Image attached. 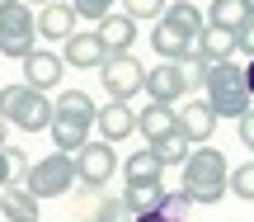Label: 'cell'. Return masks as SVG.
<instances>
[{"label": "cell", "instance_id": "6da1fadb", "mask_svg": "<svg viewBox=\"0 0 254 222\" xmlns=\"http://www.w3.org/2000/svg\"><path fill=\"white\" fill-rule=\"evenodd\" d=\"M184 194L193 199V204L212 208L226 199V175H231V161L221 147H193L189 156H184Z\"/></svg>", "mask_w": 254, "mask_h": 222}, {"label": "cell", "instance_id": "7a4b0ae2", "mask_svg": "<svg viewBox=\"0 0 254 222\" xmlns=\"http://www.w3.org/2000/svg\"><path fill=\"white\" fill-rule=\"evenodd\" d=\"M47 132H52L57 151H80L85 142H90V132H94V100L85 90H62L52 100V123H47Z\"/></svg>", "mask_w": 254, "mask_h": 222}, {"label": "cell", "instance_id": "3957f363", "mask_svg": "<svg viewBox=\"0 0 254 222\" xmlns=\"http://www.w3.org/2000/svg\"><path fill=\"white\" fill-rule=\"evenodd\" d=\"M202 85H207V104H212V113H226V118H240V113L250 109V90H245V66L231 57V62H212L207 66V76H202Z\"/></svg>", "mask_w": 254, "mask_h": 222}, {"label": "cell", "instance_id": "277c9868", "mask_svg": "<svg viewBox=\"0 0 254 222\" xmlns=\"http://www.w3.org/2000/svg\"><path fill=\"white\" fill-rule=\"evenodd\" d=\"M71 185H75V156L71 151H47L43 161H33V166L24 170V180H19V189H24L28 199H62V194H71Z\"/></svg>", "mask_w": 254, "mask_h": 222}, {"label": "cell", "instance_id": "5b68a950", "mask_svg": "<svg viewBox=\"0 0 254 222\" xmlns=\"http://www.w3.org/2000/svg\"><path fill=\"white\" fill-rule=\"evenodd\" d=\"M0 118H5L9 128H19V132H43L47 123H52V100L28 90L24 81L5 85V90H0Z\"/></svg>", "mask_w": 254, "mask_h": 222}, {"label": "cell", "instance_id": "8992f818", "mask_svg": "<svg viewBox=\"0 0 254 222\" xmlns=\"http://www.w3.org/2000/svg\"><path fill=\"white\" fill-rule=\"evenodd\" d=\"M33 47H38V19H33V9H28L24 0L5 5V9H0V57L24 62Z\"/></svg>", "mask_w": 254, "mask_h": 222}, {"label": "cell", "instance_id": "52a82bcc", "mask_svg": "<svg viewBox=\"0 0 254 222\" xmlns=\"http://www.w3.org/2000/svg\"><path fill=\"white\" fill-rule=\"evenodd\" d=\"M99 81H104V90H109V100H132V95H141V85H146V66L136 62L132 52H109L99 62Z\"/></svg>", "mask_w": 254, "mask_h": 222}, {"label": "cell", "instance_id": "ba28073f", "mask_svg": "<svg viewBox=\"0 0 254 222\" xmlns=\"http://www.w3.org/2000/svg\"><path fill=\"white\" fill-rule=\"evenodd\" d=\"M75 156V180L80 185H90V189H104L113 180V170H118V151L109 147V142H85L80 151H71Z\"/></svg>", "mask_w": 254, "mask_h": 222}, {"label": "cell", "instance_id": "9c48e42d", "mask_svg": "<svg viewBox=\"0 0 254 222\" xmlns=\"http://www.w3.org/2000/svg\"><path fill=\"white\" fill-rule=\"evenodd\" d=\"M189 66L184 62H160V66H151V71H146V85L141 90L151 95L155 104H179L184 95H189Z\"/></svg>", "mask_w": 254, "mask_h": 222}, {"label": "cell", "instance_id": "30bf717a", "mask_svg": "<svg viewBox=\"0 0 254 222\" xmlns=\"http://www.w3.org/2000/svg\"><path fill=\"white\" fill-rule=\"evenodd\" d=\"M174 128H179L193 147H207L212 132H217V113H212L207 100H189L184 109H174Z\"/></svg>", "mask_w": 254, "mask_h": 222}, {"label": "cell", "instance_id": "8fae6325", "mask_svg": "<svg viewBox=\"0 0 254 222\" xmlns=\"http://www.w3.org/2000/svg\"><path fill=\"white\" fill-rule=\"evenodd\" d=\"M19 66H24V85H28V90H38V95L57 90V85H62V76H66L62 57H57V52H43V47H33Z\"/></svg>", "mask_w": 254, "mask_h": 222}, {"label": "cell", "instance_id": "7c38bea8", "mask_svg": "<svg viewBox=\"0 0 254 222\" xmlns=\"http://www.w3.org/2000/svg\"><path fill=\"white\" fill-rule=\"evenodd\" d=\"M94 128H99V137L109 142V147H118L123 137L136 132V109L123 104V100H109L104 109H94Z\"/></svg>", "mask_w": 254, "mask_h": 222}, {"label": "cell", "instance_id": "4fadbf2b", "mask_svg": "<svg viewBox=\"0 0 254 222\" xmlns=\"http://www.w3.org/2000/svg\"><path fill=\"white\" fill-rule=\"evenodd\" d=\"M62 66H75V71H99V62L109 52H104V43H99V33H80V28H75L71 38H66L62 43Z\"/></svg>", "mask_w": 254, "mask_h": 222}, {"label": "cell", "instance_id": "5bb4252c", "mask_svg": "<svg viewBox=\"0 0 254 222\" xmlns=\"http://www.w3.org/2000/svg\"><path fill=\"white\" fill-rule=\"evenodd\" d=\"M33 19H38V38H52V43H66L75 33V14L66 0H52V5L33 9Z\"/></svg>", "mask_w": 254, "mask_h": 222}, {"label": "cell", "instance_id": "9a60e30c", "mask_svg": "<svg viewBox=\"0 0 254 222\" xmlns=\"http://www.w3.org/2000/svg\"><path fill=\"white\" fill-rule=\"evenodd\" d=\"M151 47L160 62H184V57L193 52V38H184L174 24H165V19H155L151 24Z\"/></svg>", "mask_w": 254, "mask_h": 222}, {"label": "cell", "instance_id": "2e32d148", "mask_svg": "<svg viewBox=\"0 0 254 222\" xmlns=\"http://www.w3.org/2000/svg\"><path fill=\"white\" fill-rule=\"evenodd\" d=\"M94 33H99L104 52H132V43H136V19H127V14H104Z\"/></svg>", "mask_w": 254, "mask_h": 222}, {"label": "cell", "instance_id": "e0dca14e", "mask_svg": "<svg viewBox=\"0 0 254 222\" xmlns=\"http://www.w3.org/2000/svg\"><path fill=\"white\" fill-rule=\"evenodd\" d=\"M0 218H5V222H43L38 199H28L19 185H5V189H0Z\"/></svg>", "mask_w": 254, "mask_h": 222}, {"label": "cell", "instance_id": "ac0fdd59", "mask_svg": "<svg viewBox=\"0 0 254 222\" xmlns=\"http://www.w3.org/2000/svg\"><path fill=\"white\" fill-rule=\"evenodd\" d=\"M160 19H165V24H174V28L184 33V38H193V43H198V33L207 28V19H202V9L193 5V0H170Z\"/></svg>", "mask_w": 254, "mask_h": 222}, {"label": "cell", "instance_id": "d6986e66", "mask_svg": "<svg viewBox=\"0 0 254 222\" xmlns=\"http://www.w3.org/2000/svg\"><path fill=\"white\" fill-rule=\"evenodd\" d=\"M136 132H141L146 142L165 137V132H174V104H146V109H136Z\"/></svg>", "mask_w": 254, "mask_h": 222}, {"label": "cell", "instance_id": "ffe728a7", "mask_svg": "<svg viewBox=\"0 0 254 222\" xmlns=\"http://www.w3.org/2000/svg\"><path fill=\"white\" fill-rule=\"evenodd\" d=\"M193 52L198 57H207V62H231L236 57V33H226V28H202L198 33V43H193Z\"/></svg>", "mask_w": 254, "mask_h": 222}, {"label": "cell", "instance_id": "44dd1931", "mask_svg": "<svg viewBox=\"0 0 254 222\" xmlns=\"http://www.w3.org/2000/svg\"><path fill=\"white\" fill-rule=\"evenodd\" d=\"M123 175H127V185H160L165 166L151 156V147H141V151H132V156L123 161Z\"/></svg>", "mask_w": 254, "mask_h": 222}, {"label": "cell", "instance_id": "7402d4cb", "mask_svg": "<svg viewBox=\"0 0 254 222\" xmlns=\"http://www.w3.org/2000/svg\"><path fill=\"white\" fill-rule=\"evenodd\" d=\"M160 199H165V185H123V208H127V218L160 213Z\"/></svg>", "mask_w": 254, "mask_h": 222}, {"label": "cell", "instance_id": "603a6c76", "mask_svg": "<svg viewBox=\"0 0 254 222\" xmlns=\"http://www.w3.org/2000/svg\"><path fill=\"white\" fill-rule=\"evenodd\" d=\"M202 19H207L212 28H226V33H236V28L250 19V9H245V0H212Z\"/></svg>", "mask_w": 254, "mask_h": 222}, {"label": "cell", "instance_id": "cb8c5ba5", "mask_svg": "<svg viewBox=\"0 0 254 222\" xmlns=\"http://www.w3.org/2000/svg\"><path fill=\"white\" fill-rule=\"evenodd\" d=\"M146 147H151V156L160 161V166H184V156H189V147H193V142L184 137L179 128H174V132H165V137L146 142Z\"/></svg>", "mask_w": 254, "mask_h": 222}, {"label": "cell", "instance_id": "d4e9b609", "mask_svg": "<svg viewBox=\"0 0 254 222\" xmlns=\"http://www.w3.org/2000/svg\"><path fill=\"white\" fill-rule=\"evenodd\" d=\"M24 170H28V156H24L19 147H9V142H5V147H0V189H5V185H19V180H24Z\"/></svg>", "mask_w": 254, "mask_h": 222}, {"label": "cell", "instance_id": "484cf974", "mask_svg": "<svg viewBox=\"0 0 254 222\" xmlns=\"http://www.w3.org/2000/svg\"><path fill=\"white\" fill-rule=\"evenodd\" d=\"M226 194H236V199H245V204H254V161H245V166H231Z\"/></svg>", "mask_w": 254, "mask_h": 222}, {"label": "cell", "instance_id": "4316f807", "mask_svg": "<svg viewBox=\"0 0 254 222\" xmlns=\"http://www.w3.org/2000/svg\"><path fill=\"white\" fill-rule=\"evenodd\" d=\"M66 5H71L75 19H94V24H99L104 14H113V5H118V0H66Z\"/></svg>", "mask_w": 254, "mask_h": 222}, {"label": "cell", "instance_id": "83f0119b", "mask_svg": "<svg viewBox=\"0 0 254 222\" xmlns=\"http://www.w3.org/2000/svg\"><path fill=\"white\" fill-rule=\"evenodd\" d=\"M165 5H170V0H123V14L127 19H151L155 24V19L165 14Z\"/></svg>", "mask_w": 254, "mask_h": 222}, {"label": "cell", "instance_id": "f1b7e54d", "mask_svg": "<svg viewBox=\"0 0 254 222\" xmlns=\"http://www.w3.org/2000/svg\"><path fill=\"white\" fill-rule=\"evenodd\" d=\"M189 208H193V199L184 194V189H165V199H160V213H165V218L184 222V218H189Z\"/></svg>", "mask_w": 254, "mask_h": 222}, {"label": "cell", "instance_id": "f546056e", "mask_svg": "<svg viewBox=\"0 0 254 222\" xmlns=\"http://www.w3.org/2000/svg\"><path fill=\"white\" fill-rule=\"evenodd\" d=\"M236 52H245V57H254V14L245 19V24L236 28Z\"/></svg>", "mask_w": 254, "mask_h": 222}, {"label": "cell", "instance_id": "4dcf8cb0", "mask_svg": "<svg viewBox=\"0 0 254 222\" xmlns=\"http://www.w3.org/2000/svg\"><path fill=\"white\" fill-rule=\"evenodd\" d=\"M240 142H245V147H250V156H254V109L240 113Z\"/></svg>", "mask_w": 254, "mask_h": 222}, {"label": "cell", "instance_id": "1f68e13d", "mask_svg": "<svg viewBox=\"0 0 254 222\" xmlns=\"http://www.w3.org/2000/svg\"><path fill=\"white\" fill-rule=\"evenodd\" d=\"M245 90H250V100H254V57L245 62Z\"/></svg>", "mask_w": 254, "mask_h": 222}, {"label": "cell", "instance_id": "d6a6232c", "mask_svg": "<svg viewBox=\"0 0 254 222\" xmlns=\"http://www.w3.org/2000/svg\"><path fill=\"white\" fill-rule=\"evenodd\" d=\"M132 222H174V218H165V213H141V218H132Z\"/></svg>", "mask_w": 254, "mask_h": 222}, {"label": "cell", "instance_id": "836d02e7", "mask_svg": "<svg viewBox=\"0 0 254 222\" xmlns=\"http://www.w3.org/2000/svg\"><path fill=\"white\" fill-rule=\"evenodd\" d=\"M5 137H9V123H5V118H0V147H5Z\"/></svg>", "mask_w": 254, "mask_h": 222}, {"label": "cell", "instance_id": "e575fe53", "mask_svg": "<svg viewBox=\"0 0 254 222\" xmlns=\"http://www.w3.org/2000/svg\"><path fill=\"white\" fill-rule=\"evenodd\" d=\"M24 5H28V9H33V5H52V0H24Z\"/></svg>", "mask_w": 254, "mask_h": 222}, {"label": "cell", "instance_id": "d590c367", "mask_svg": "<svg viewBox=\"0 0 254 222\" xmlns=\"http://www.w3.org/2000/svg\"><path fill=\"white\" fill-rule=\"evenodd\" d=\"M245 9H250V14H254V0H245Z\"/></svg>", "mask_w": 254, "mask_h": 222}, {"label": "cell", "instance_id": "8d00e7d4", "mask_svg": "<svg viewBox=\"0 0 254 222\" xmlns=\"http://www.w3.org/2000/svg\"><path fill=\"white\" fill-rule=\"evenodd\" d=\"M5 5H14V0H0V9H5Z\"/></svg>", "mask_w": 254, "mask_h": 222}]
</instances>
